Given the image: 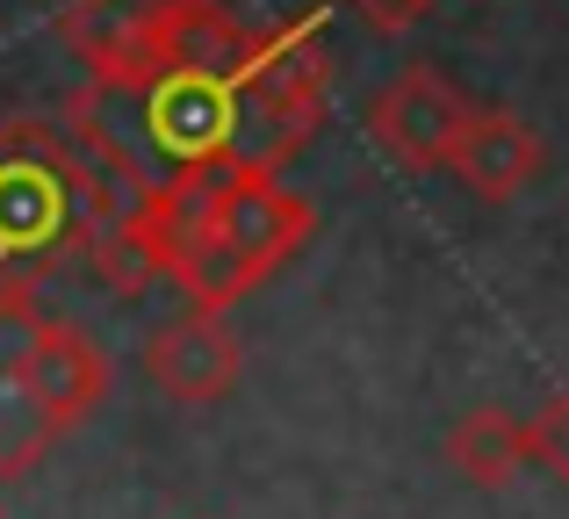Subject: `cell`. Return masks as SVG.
<instances>
[{
    "label": "cell",
    "instance_id": "1",
    "mask_svg": "<svg viewBox=\"0 0 569 519\" xmlns=\"http://www.w3.org/2000/svg\"><path fill=\"white\" fill-rule=\"evenodd\" d=\"M123 231L188 303L231 310L318 231V210L267 167H202L130 196Z\"/></svg>",
    "mask_w": 569,
    "mask_h": 519
},
{
    "label": "cell",
    "instance_id": "2",
    "mask_svg": "<svg viewBox=\"0 0 569 519\" xmlns=\"http://www.w3.org/2000/svg\"><path fill=\"white\" fill-rule=\"evenodd\" d=\"M116 217V181L51 116L0 123V289H37L94 246Z\"/></svg>",
    "mask_w": 569,
    "mask_h": 519
},
{
    "label": "cell",
    "instance_id": "3",
    "mask_svg": "<svg viewBox=\"0 0 569 519\" xmlns=\"http://www.w3.org/2000/svg\"><path fill=\"white\" fill-rule=\"evenodd\" d=\"M246 101L252 123H260L267 167H289L325 123V101H332V51H325V14H296V22H274L252 37L246 58Z\"/></svg>",
    "mask_w": 569,
    "mask_h": 519
},
{
    "label": "cell",
    "instance_id": "4",
    "mask_svg": "<svg viewBox=\"0 0 569 519\" xmlns=\"http://www.w3.org/2000/svg\"><path fill=\"white\" fill-rule=\"evenodd\" d=\"M246 58H252V29L223 0H152L138 43L109 72H87V87L123 94V87H144L159 72H238Z\"/></svg>",
    "mask_w": 569,
    "mask_h": 519
},
{
    "label": "cell",
    "instance_id": "5",
    "mask_svg": "<svg viewBox=\"0 0 569 519\" xmlns=\"http://www.w3.org/2000/svg\"><path fill=\"white\" fill-rule=\"evenodd\" d=\"M469 123H476L469 94H455L432 66H403L397 80H382L376 101H368V138L411 173H447L455 167Z\"/></svg>",
    "mask_w": 569,
    "mask_h": 519
},
{
    "label": "cell",
    "instance_id": "6",
    "mask_svg": "<svg viewBox=\"0 0 569 519\" xmlns=\"http://www.w3.org/2000/svg\"><path fill=\"white\" fill-rule=\"evenodd\" d=\"M37 289H0V483L29 477L43 455L58 448L51 411L29 390V332H37Z\"/></svg>",
    "mask_w": 569,
    "mask_h": 519
},
{
    "label": "cell",
    "instance_id": "7",
    "mask_svg": "<svg viewBox=\"0 0 569 519\" xmlns=\"http://www.w3.org/2000/svg\"><path fill=\"white\" fill-rule=\"evenodd\" d=\"M238 361H246V353H238V332L223 325V310H202V303L144 339V376H152V390L173 397V405H217V397H231Z\"/></svg>",
    "mask_w": 569,
    "mask_h": 519
},
{
    "label": "cell",
    "instance_id": "8",
    "mask_svg": "<svg viewBox=\"0 0 569 519\" xmlns=\"http://www.w3.org/2000/svg\"><path fill=\"white\" fill-rule=\"evenodd\" d=\"M29 390L51 411L58 433L87 426L101 411V397H109V353H101V339L72 318H37V332H29Z\"/></svg>",
    "mask_w": 569,
    "mask_h": 519
},
{
    "label": "cell",
    "instance_id": "9",
    "mask_svg": "<svg viewBox=\"0 0 569 519\" xmlns=\"http://www.w3.org/2000/svg\"><path fill=\"white\" fill-rule=\"evenodd\" d=\"M541 138H533V123H519L512 109H476L469 138H461L455 152V181L469 188V196L483 202H512L519 188H533V173H541Z\"/></svg>",
    "mask_w": 569,
    "mask_h": 519
},
{
    "label": "cell",
    "instance_id": "10",
    "mask_svg": "<svg viewBox=\"0 0 569 519\" xmlns=\"http://www.w3.org/2000/svg\"><path fill=\"white\" fill-rule=\"evenodd\" d=\"M447 462H455L461 477L476 483V491H498V483H512L519 462H533V455H527V419H512L505 405H476L469 419L447 433Z\"/></svg>",
    "mask_w": 569,
    "mask_h": 519
},
{
    "label": "cell",
    "instance_id": "11",
    "mask_svg": "<svg viewBox=\"0 0 569 519\" xmlns=\"http://www.w3.org/2000/svg\"><path fill=\"white\" fill-rule=\"evenodd\" d=\"M144 14H152V0H66V8H58V37L72 43V58H80L87 72H109L116 58L138 43Z\"/></svg>",
    "mask_w": 569,
    "mask_h": 519
},
{
    "label": "cell",
    "instance_id": "12",
    "mask_svg": "<svg viewBox=\"0 0 569 519\" xmlns=\"http://www.w3.org/2000/svg\"><path fill=\"white\" fill-rule=\"evenodd\" d=\"M527 455L548 469V477L569 483V397H548V405L527 419Z\"/></svg>",
    "mask_w": 569,
    "mask_h": 519
},
{
    "label": "cell",
    "instance_id": "13",
    "mask_svg": "<svg viewBox=\"0 0 569 519\" xmlns=\"http://www.w3.org/2000/svg\"><path fill=\"white\" fill-rule=\"evenodd\" d=\"M353 8H361L376 29H403V22H418V14H426L432 0H353Z\"/></svg>",
    "mask_w": 569,
    "mask_h": 519
}]
</instances>
